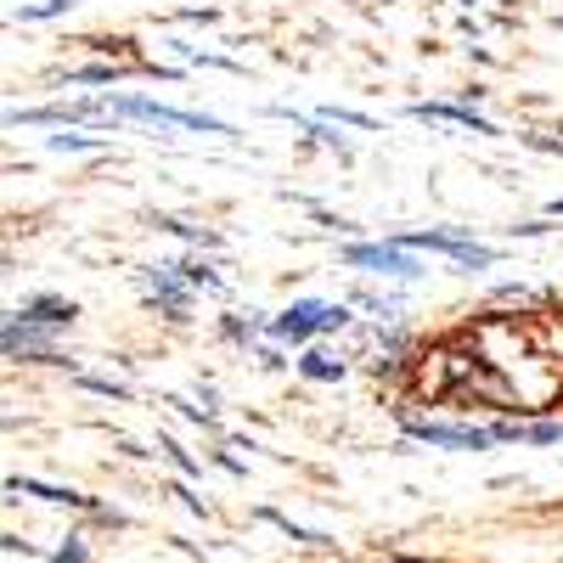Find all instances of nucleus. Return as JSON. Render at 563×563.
Instances as JSON below:
<instances>
[{
	"label": "nucleus",
	"mask_w": 563,
	"mask_h": 563,
	"mask_svg": "<svg viewBox=\"0 0 563 563\" xmlns=\"http://www.w3.org/2000/svg\"><path fill=\"white\" fill-rule=\"evenodd\" d=\"M321 327H344V310H339V305H294V310H282V316L271 321V333L299 344V339L321 333Z\"/></svg>",
	"instance_id": "nucleus-1"
},
{
	"label": "nucleus",
	"mask_w": 563,
	"mask_h": 563,
	"mask_svg": "<svg viewBox=\"0 0 563 563\" xmlns=\"http://www.w3.org/2000/svg\"><path fill=\"white\" fill-rule=\"evenodd\" d=\"M411 434L429 440V445H462V451H485L496 440V434H479V429H445V422H411Z\"/></svg>",
	"instance_id": "nucleus-2"
},
{
	"label": "nucleus",
	"mask_w": 563,
	"mask_h": 563,
	"mask_svg": "<svg viewBox=\"0 0 563 563\" xmlns=\"http://www.w3.org/2000/svg\"><path fill=\"white\" fill-rule=\"evenodd\" d=\"M124 113H135V119H158V124H180V130H220L214 119H203V113H175V108H158V102H119Z\"/></svg>",
	"instance_id": "nucleus-4"
},
{
	"label": "nucleus",
	"mask_w": 563,
	"mask_h": 563,
	"mask_svg": "<svg viewBox=\"0 0 563 563\" xmlns=\"http://www.w3.org/2000/svg\"><path fill=\"white\" fill-rule=\"evenodd\" d=\"M57 563H85V552H79V547H63V552H57Z\"/></svg>",
	"instance_id": "nucleus-7"
},
{
	"label": "nucleus",
	"mask_w": 563,
	"mask_h": 563,
	"mask_svg": "<svg viewBox=\"0 0 563 563\" xmlns=\"http://www.w3.org/2000/svg\"><path fill=\"white\" fill-rule=\"evenodd\" d=\"M406 243H417V249H440V254H451V260H462V265H490V249L462 243V238H445V231H417V238H406Z\"/></svg>",
	"instance_id": "nucleus-3"
},
{
	"label": "nucleus",
	"mask_w": 563,
	"mask_h": 563,
	"mask_svg": "<svg viewBox=\"0 0 563 563\" xmlns=\"http://www.w3.org/2000/svg\"><path fill=\"white\" fill-rule=\"evenodd\" d=\"M344 260L350 265H366V271H389V276H417V265L400 249H350Z\"/></svg>",
	"instance_id": "nucleus-5"
},
{
	"label": "nucleus",
	"mask_w": 563,
	"mask_h": 563,
	"mask_svg": "<svg viewBox=\"0 0 563 563\" xmlns=\"http://www.w3.org/2000/svg\"><path fill=\"white\" fill-rule=\"evenodd\" d=\"M305 372H310V378H339V361H327V355H305Z\"/></svg>",
	"instance_id": "nucleus-6"
}]
</instances>
